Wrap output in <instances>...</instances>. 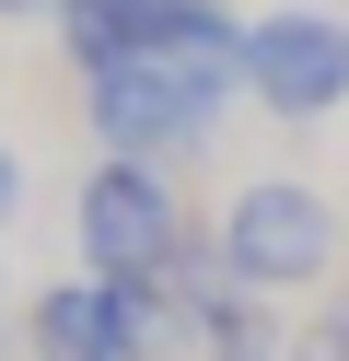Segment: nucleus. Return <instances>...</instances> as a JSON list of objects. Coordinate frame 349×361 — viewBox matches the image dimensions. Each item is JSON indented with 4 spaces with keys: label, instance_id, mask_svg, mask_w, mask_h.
Listing matches in <instances>:
<instances>
[{
    "label": "nucleus",
    "instance_id": "obj_1",
    "mask_svg": "<svg viewBox=\"0 0 349 361\" xmlns=\"http://www.w3.org/2000/svg\"><path fill=\"white\" fill-rule=\"evenodd\" d=\"M233 105H245V12H233V0H186L163 47L82 71L93 152H140V164L209 152V128H221Z\"/></svg>",
    "mask_w": 349,
    "mask_h": 361
},
{
    "label": "nucleus",
    "instance_id": "obj_2",
    "mask_svg": "<svg viewBox=\"0 0 349 361\" xmlns=\"http://www.w3.org/2000/svg\"><path fill=\"white\" fill-rule=\"evenodd\" d=\"M70 245L93 280H186L209 257L198 210L175 198V164H140V152H93V175L70 187Z\"/></svg>",
    "mask_w": 349,
    "mask_h": 361
},
{
    "label": "nucleus",
    "instance_id": "obj_3",
    "mask_svg": "<svg viewBox=\"0 0 349 361\" xmlns=\"http://www.w3.org/2000/svg\"><path fill=\"white\" fill-rule=\"evenodd\" d=\"M209 257L268 303H314L349 268V210L326 187H302V175H245L221 198V221H209Z\"/></svg>",
    "mask_w": 349,
    "mask_h": 361
},
{
    "label": "nucleus",
    "instance_id": "obj_4",
    "mask_svg": "<svg viewBox=\"0 0 349 361\" xmlns=\"http://www.w3.org/2000/svg\"><path fill=\"white\" fill-rule=\"evenodd\" d=\"M23 350L35 361H198V314L175 280H47L23 303Z\"/></svg>",
    "mask_w": 349,
    "mask_h": 361
},
{
    "label": "nucleus",
    "instance_id": "obj_5",
    "mask_svg": "<svg viewBox=\"0 0 349 361\" xmlns=\"http://www.w3.org/2000/svg\"><path fill=\"white\" fill-rule=\"evenodd\" d=\"M245 105H256V117H279V128L349 117V12H338V0L245 12Z\"/></svg>",
    "mask_w": 349,
    "mask_h": 361
},
{
    "label": "nucleus",
    "instance_id": "obj_6",
    "mask_svg": "<svg viewBox=\"0 0 349 361\" xmlns=\"http://www.w3.org/2000/svg\"><path fill=\"white\" fill-rule=\"evenodd\" d=\"M175 291H186V314H198V361H291V314H279L268 291H245L221 257H198Z\"/></svg>",
    "mask_w": 349,
    "mask_h": 361
},
{
    "label": "nucleus",
    "instance_id": "obj_7",
    "mask_svg": "<svg viewBox=\"0 0 349 361\" xmlns=\"http://www.w3.org/2000/svg\"><path fill=\"white\" fill-rule=\"evenodd\" d=\"M291 361H349V291H326V303L291 314Z\"/></svg>",
    "mask_w": 349,
    "mask_h": 361
},
{
    "label": "nucleus",
    "instance_id": "obj_8",
    "mask_svg": "<svg viewBox=\"0 0 349 361\" xmlns=\"http://www.w3.org/2000/svg\"><path fill=\"white\" fill-rule=\"evenodd\" d=\"M0 221H23V152L0 140Z\"/></svg>",
    "mask_w": 349,
    "mask_h": 361
},
{
    "label": "nucleus",
    "instance_id": "obj_9",
    "mask_svg": "<svg viewBox=\"0 0 349 361\" xmlns=\"http://www.w3.org/2000/svg\"><path fill=\"white\" fill-rule=\"evenodd\" d=\"M35 12H59V0H0V24H35Z\"/></svg>",
    "mask_w": 349,
    "mask_h": 361
}]
</instances>
